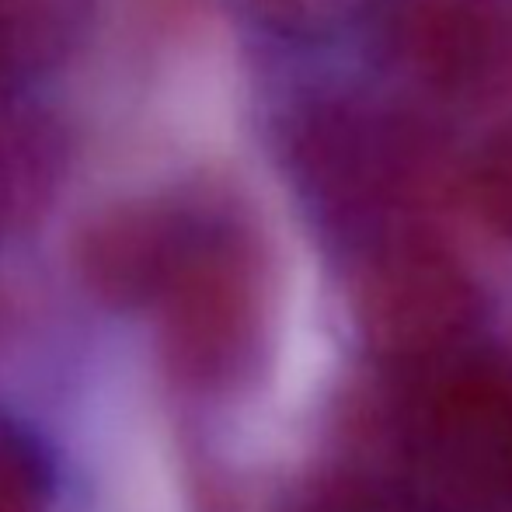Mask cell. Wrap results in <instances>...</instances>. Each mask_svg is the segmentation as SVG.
<instances>
[{
	"mask_svg": "<svg viewBox=\"0 0 512 512\" xmlns=\"http://www.w3.org/2000/svg\"><path fill=\"white\" fill-rule=\"evenodd\" d=\"M366 307L387 331L422 335L450 324L464 307L457 269L422 241L387 248L366 272Z\"/></svg>",
	"mask_w": 512,
	"mask_h": 512,
	"instance_id": "obj_2",
	"label": "cell"
},
{
	"mask_svg": "<svg viewBox=\"0 0 512 512\" xmlns=\"http://www.w3.org/2000/svg\"><path fill=\"white\" fill-rule=\"evenodd\" d=\"M391 49L422 88L450 98L499 81L509 53L502 14L488 0H401Z\"/></svg>",
	"mask_w": 512,
	"mask_h": 512,
	"instance_id": "obj_1",
	"label": "cell"
},
{
	"mask_svg": "<svg viewBox=\"0 0 512 512\" xmlns=\"http://www.w3.org/2000/svg\"><path fill=\"white\" fill-rule=\"evenodd\" d=\"M269 21L293 32H321L335 21L349 18L363 0H255Z\"/></svg>",
	"mask_w": 512,
	"mask_h": 512,
	"instance_id": "obj_5",
	"label": "cell"
},
{
	"mask_svg": "<svg viewBox=\"0 0 512 512\" xmlns=\"http://www.w3.org/2000/svg\"><path fill=\"white\" fill-rule=\"evenodd\" d=\"M46 471L28 439L0 422V512H39Z\"/></svg>",
	"mask_w": 512,
	"mask_h": 512,
	"instance_id": "obj_4",
	"label": "cell"
},
{
	"mask_svg": "<svg viewBox=\"0 0 512 512\" xmlns=\"http://www.w3.org/2000/svg\"><path fill=\"white\" fill-rule=\"evenodd\" d=\"M467 192L488 227L512 241V126L481 143L467 168Z\"/></svg>",
	"mask_w": 512,
	"mask_h": 512,
	"instance_id": "obj_3",
	"label": "cell"
}]
</instances>
